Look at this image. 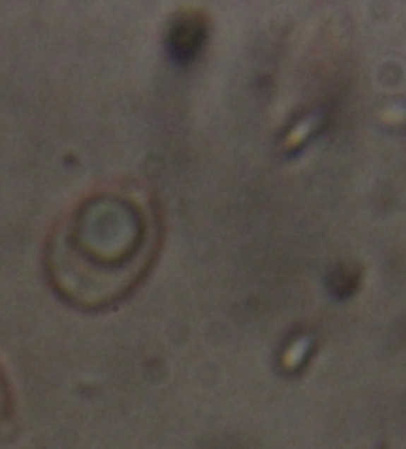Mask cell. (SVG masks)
Returning a JSON list of instances; mask_svg holds the SVG:
<instances>
[{
    "label": "cell",
    "instance_id": "1",
    "mask_svg": "<svg viewBox=\"0 0 406 449\" xmlns=\"http://www.w3.org/2000/svg\"><path fill=\"white\" fill-rule=\"evenodd\" d=\"M161 226L149 200L131 192H97L58 222L46 250L61 295L100 305L135 287L151 270Z\"/></svg>",
    "mask_w": 406,
    "mask_h": 449
}]
</instances>
